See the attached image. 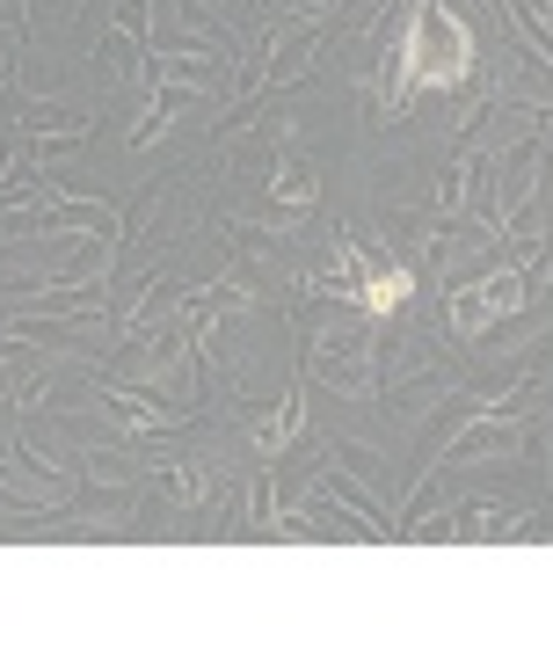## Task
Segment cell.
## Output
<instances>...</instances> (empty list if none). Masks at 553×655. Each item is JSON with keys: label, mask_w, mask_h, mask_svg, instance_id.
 Instances as JSON below:
<instances>
[{"label": "cell", "mask_w": 553, "mask_h": 655, "mask_svg": "<svg viewBox=\"0 0 553 655\" xmlns=\"http://www.w3.org/2000/svg\"><path fill=\"white\" fill-rule=\"evenodd\" d=\"M473 73V30L467 15H451L437 0H415L408 22H400L394 44V81H386V103H408L415 87H459Z\"/></svg>", "instance_id": "obj_1"}, {"label": "cell", "mask_w": 553, "mask_h": 655, "mask_svg": "<svg viewBox=\"0 0 553 655\" xmlns=\"http://www.w3.org/2000/svg\"><path fill=\"white\" fill-rule=\"evenodd\" d=\"M276 197H284V205H292V211H306L313 197H321V183H313V175H299V168H292V175H284V183H276Z\"/></svg>", "instance_id": "obj_4"}, {"label": "cell", "mask_w": 553, "mask_h": 655, "mask_svg": "<svg viewBox=\"0 0 553 655\" xmlns=\"http://www.w3.org/2000/svg\"><path fill=\"white\" fill-rule=\"evenodd\" d=\"M292 430H299V415H270V423L255 430V451H276V445H284Z\"/></svg>", "instance_id": "obj_5"}, {"label": "cell", "mask_w": 553, "mask_h": 655, "mask_svg": "<svg viewBox=\"0 0 553 655\" xmlns=\"http://www.w3.org/2000/svg\"><path fill=\"white\" fill-rule=\"evenodd\" d=\"M408 292H415V270H364V284H357V306L364 313H400L408 306Z\"/></svg>", "instance_id": "obj_3"}, {"label": "cell", "mask_w": 553, "mask_h": 655, "mask_svg": "<svg viewBox=\"0 0 553 655\" xmlns=\"http://www.w3.org/2000/svg\"><path fill=\"white\" fill-rule=\"evenodd\" d=\"M518 306H524V277L495 270V277H481V284H467V292L451 299V328H459V335H488L502 313H518Z\"/></svg>", "instance_id": "obj_2"}]
</instances>
